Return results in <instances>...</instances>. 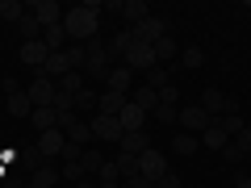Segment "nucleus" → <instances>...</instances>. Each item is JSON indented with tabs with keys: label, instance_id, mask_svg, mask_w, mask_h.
<instances>
[{
	"label": "nucleus",
	"instance_id": "nucleus-26",
	"mask_svg": "<svg viewBox=\"0 0 251 188\" xmlns=\"http://www.w3.org/2000/svg\"><path fill=\"white\" fill-rule=\"evenodd\" d=\"M25 4H21V0H0V17H4V21H13V25H17V21L21 17H25Z\"/></svg>",
	"mask_w": 251,
	"mask_h": 188
},
{
	"label": "nucleus",
	"instance_id": "nucleus-44",
	"mask_svg": "<svg viewBox=\"0 0 251 188\" xmlns=\"http://www.w3.org/2000/svg\"><path fill=\"white\" fill-rule=\"evenodd\" d=\"M0 188H25V176H4V180H0Z\"/></svg>",
	"mask_w": 251,
	"mask_h": 188
},
{
	"label": "nucleus",
	"instance_id": "nucleus-28",
	"mask_svg": "<svg viewBox=\"0 0 251 188\" xmlns=\"http://www.w3.org/2000/svg\"><path fill=\"white\" fill-rule=\"evenodd\" d=\"M226 142H230V138H226V134H222V130H218V125H209L205 134H201V146H214V151H222V146H226Z\"/></svg>",
	"mask_w": 251,
	"mask_h": 188
},
{
	"label": "nucleus",
	"instance_id": "nucleus-11",
	"mask_svg": "<svg viewBox=\"0 0 251 188\" xmlns=\"http://www.w3.org/2000/svg\"><path fill=\"white\" fill-rule=\"evenodd\" d=\"M117 121H122V134H134V130H143V125H147V113L134 105V100H130V105L117 113Z\"/></svg>",
	"mask_w": 251,
	"mask_h": 188
},
{
	"label": "nucleus",
	"instance_id": "nucleus-40",
	"mask_svg": "<svg viewBox=\"0 0 251 188\" xmlns=\"http://www.w3.org/2000/svg\"><path fill=\"white\" fill-rule=\"evenodd\" d=\"M230 142H234V146H239V151H243V155H247V151H251V125H247V130H239V134H234V138H230Z\"/></svg>",
	"mask_w": 251,
	"mask_h": 188
},
{
	"label": "nucleus",
	"instance_id": "nucleus-6",
	"mask_svg": "<svg viewBox=\"0 0 251 188\" xmlns=\"http://www.w3.org/2000/svg\"><path fill=\"white\" fill-rule=\"evenodd\" d=\"M25 92H29V100H34V109H46V105H54V92H59V84L46 80V75L38 71V75H34V84H29Z\"/></svg>",
	"mask_w": 251,
	"mask_h": 188
},
{
	"label": "nucleus",
	"instance_id": "nucleus-38",
	"mask_svg": "<svg viewBox=\"0 0 251 188\" xmlns=\"http://www.w3.org/2000/svg\"><path fill=\"white\" fill-rule=\"evenodd\" d=\"M180 59H184V67H201V63H205V54H201L197 46H188V50L180 54Z\"/></svg>",
	"mask_w": 251,
	"mask_h": 188
},
{
	"label": "nucleus",
	"instance_id": "nucleus-29",
	"mask_svg": "<svg viewBox=\"0 0 251 188\" xmlns=\"http://www.w3.org/2000/svg\"><path fill=\"white\" fill-rule=\"evenodd\" d=\"M147 88H155V92H159V88H168V84H172V75L168 71H163V67H151V71H147Z\"/></svg>",
	"mask_w": 251,
	"mask_h": 188
},
{
	"label": "nucleus",
	"instance_id": "nucleus-20",
	"mask_svg": "<svg viewBox=\"0 0 251 188\" xmlns=\"http://www.w3.org/2000/svg\"><path fill=\"white\" fill-rule=\"evenodd\" d=\"M17 163H21V171H29V176H34V171L38 167H42V155H38V146H21V151H17Z\"/></svg>",
	"mask_w": 251,
	"mask_h": 188
},
{
	"label": "nucleus",
	"instance_id": "nucleus-8",
	"mask_svg": "<svg viewBox=\"0 0 251 188\" xmlns=\"http://www.w3.org/2000/svg\"><path fill=\"white\" fill-rule=\"evenodd\" d=\"M92 138H100V142H122V121L109 113H97L92 117Z\"/></svg>",
	"mask_w": 251,
	"mask_h": 188
},
{
	"label": "nucleus",
	"instance_id": "nucleus-39",
	"mask_svg": "<svg viewBox=\"0 0 251 188\" xmlns=\"http://www.w3.org/2000/svg\"><path fill=\"white\" fill-rule=\"evenodd\" d=\"M176 100H180L176 84H168V88H159V105H172V109H176Z\"/></svg>",
	"mask_w": 251,
	"mask_h": 188
},
{
	"label": "nucleus",
	"instance_id": "nucleus-13",
	"mask_svg": "<svg viewBox=\"0 0 251 188\" xmlns=\"http://www.w3.org/2000/svg\"><path fill=\"white\" fill-rule=\"evenodd\" d=\"M130 84H134V71H130L126 63H122V67H109V80H105L109 92H122V96H126V88H130Z\"/></svg>",
	"mask_w": 251,
	"mask_h": 188
},
{
	"label": "nucleus",
	"instance_id": "nucleus-7",
	"mask_svg": "<svg viewBox=\"0 0 251 188\" xmlns=\"http://www.w3.org/2000/svg\"><path fill=\"white\" fill-rule=\"evenodd\" d=\"M63 146H67V134H63V130H46V134H38V155H42L46 163L59 159Z\"/></svg>",
	"mask_w": 251,
	"mask_h": 188
},
{
	"label": "nucleus",
	"instance_id": "nucleus-47",
	"mask_svg": "<svg viewBox=\"0 0 251 188\" xmlns=\"http://www.w3.org/2000/svg\"><path fill=\"white\" fill-rule=\"evenodd\" d=\"M75 188H97V180H80V184H75Z\"/></svg>",
	"mask_w": 251,
	"mask_h": 188
},
{
	"label": "nucleus",
	"instance_id": "nucleus-17",
	"mask_svg": "<svg viewBox=\"0 0 251 188\" xmlns=\"http://www.w3.org/2000/svg\"><path fill=\"white\" fill-rule=\"evenodd\" d=\"M29 184H34V188H54V184H59V167H54V163H42V167L29 176Z\"/></svg>",
	"mask_w": 251,
	"mask_h": 188
},
{
	"label": "nucleus",
	"instance_id": "nucleus-42",
	"mask_svg": "<svg viewBox=\"0 0 251 188\" xmlns=\"http://www.w3.org/2000/svg\"><path fill=\"white\" fill-rule=\"evenodd\" d=\"M117 176H122V171H117V163H105V167L97 171V180H117Z\"/></svg>",
	"mask_w": 251,
	"mask_h": 188
},
{
	"label": "nucleus",
	"instance_id": "nucleus-2",
	"mask_svg": "<svg viewBox=\"0 0 251 188\" xmlns=\"http://www.w3.org/2000/svg\"><path fill=\"white\" fill-rule=\"evenodd\" d=\"M130 34H134V42H147V46H155L159 38H168V21H163V17H143L134 29H130Z\"/></svg>",
	"mask_w": 251,
	"mask_h": 188
},
{
	"label": "nucleus",
	"instance_id": "nucleus-5",
	"mask_svg": "<svg viewBox=\"0 0 251 188\" xmlns=\"http://www.w3.org/2000/svg\"><path fill=\"white\" fill-rule=\"evenodd\" d=\"M126 67H130V71H151V67H159V63H155V46L134 42L126 50Z\"/></svg>",
	"mask_w": 251,
	"mask_h": 188
},
{
	"label": "nucleus",
	"instance_id": "nucleus-32",
	"mask_svg": "<svg viewBox=\"0 0 251 188\" xmlns=\"http://www.w3.org/2000/svg\"><path fill=\"white\" fill-rule=\"evenodd\" d=\"M97 100H100V92H97V88H88V84L75 92V109H97Z\"/></svg>",
	"mask_w": 251,
	"mask_h": 188
},
{
	"label": "nucleus",
	"instance_id": "nucleus-48",
	"mask_svg": "<svg viewBox=\"0 0 251 188\" xmlns=\"http://www.w3.org/2000/svg\"><path fill=\"white\" fill-rule=\"evenodd\" d=\"M25 188H34V184H25Z\"/></svg>",
	"mask_w": 251,
	"mask_h": 188
},
{
	"label": "nucleus",
	"instance_id": "nucleus-3",
	"mask_svg": "<svg viewBox=\"0 0 251 188\" xmlns=\"http://www.w3.org/2000/svg\"><path fill=\"white\" fill-rule=\"evenodd\" d=\"M180 125H184V134H197L201 138L209 125H214V117H209L201 105H188V109H180Z\"/></svg>",
	"mask_w": 251,
	"mask_h": 188
},
{
	"label": "nucleus",
	"instance_id": "nucleus-18",
	"mask_svg": "<svg viewBox=\"0 0 251 188\" xmlns=\"http://www.w3.org/2000/svg\"><path fill=\"white\" fill-rule=\"evenodd\" d=\"M63 134H67V142H75V146H88V142H92V125H88V121H72L67 130H63Z\"/></svg>",
	"mask_w": 251,
	"mask_h": 188
},
{
	"label": "nucleus",
	"instance_id": "nucleus-34",
	"mask_svg": "<svg viewBox=\"0 0 251 188\" xmlns=\"http://www.w3.org/2000/svg\"><path fill=\"white\" fill-rule=\"evenodd\" d=\"M59 88H63V92H72V96H75V92L84 88V71H67V75L59 80Z\"/></svg>",
	"mask_w": 251,
	"mask_h": 188
},
{
	"label": "nucleus",
	"instance_id": "nucleus-16",
	"mask_svg": "<svg viewBox=\"0 0 251 188\" xmlns=\"http://www.w3.org/2000/svg\"><path fill=\"white\" fill-rule=\"evenodd\" d=\"M29 121H34L38 134H46V130H59V113H54L50 105H46V109H34V117H29Z\"/></svg>",
	"mask_w": 251,
	"mask_h": 188
},
{
	"label": "nucleus",
	"instance_id": "nucleus-14",
	"mask_svg": "<svg viewBox=\"0 0 251 188\" xmlns=\"http://www.w3.org/2000/svg\"><path fill=\"white\" fill-rule=\"evenodd\" d=\"M126 105H130V100H126L122 92H109V88L100 92V100H97V109H100V113H109V117H117V113H122Z\"/></svg>",
	"mask_w": 251,
	"mask_h": 188
},
{
	"label": "nucleus",
	"instance_id": "nucleus-9",
	"mask_svg": "<svg viewBox=\"0 0 251 188\" xmlns=\"http://www.w3.org/2000/svg\"><path fill=\"white\" fill-rule=\"evenodd\" d=\"M29 17L38 21V25H63V9L59 4H54V0H34V4H29Z\"/></svg>",
	"mask_w": 251,
	"mask_h": 188
},
{
	"label": "nucleus",
	"instance_id": "nucleus-1",
	"mask_svg": "<svg viewBox=\"0 0 251 188\" xmlns=\"http://www.w3.org/2000/svg\"><path fill=\"white\" fill-rule=\"evenodd\" d=\"M97 9H100V4H75V9L63 13V29H67V38H75V42H92V38H97Z\"/></svg>",
	"mask_w": 251,
	"mask_h": 188
},
{
	"label": "nucleus",
	"instance_id": "nucleus-12",
	"mask_svg": "<svg viewBox=\"0 0 251 188\" xmlns=\"http://www.w3.org/2000/svg\"><path fill=\"white\" fill-rule=\"evenodd\" d=\"M46 59H50V50H46L42 38H38V42H21V63H25V67H42Z\"/></svg>",
	"mask_w": 251,
	"mask_h": 188
},
{
	"label": "nucleus",
	"instance_id": "nucleus-23",
	"mask_svg": "<svg viewBox=\"0 0 251 188\" xmlns=\"http://www.w3.org/2000/svg\"><path fill=\"white\" fill-rule=\"evenodd\" d=\"M176 54H180V42H176L172 34L155 42V63H168V59H176Z\"/></svg>",
	"mask_w": 251,
	"mask_h": 188
},
{
	"label": "nucleus",
	"instance_id": "nucleus-33",
	"mask_svg": "<svg viewBox=\"0 0 251 188\" xmlns=\"http://www.w3.org/2000/svg\"><path fill=\"white\" fill-rule=\"evenodd\" d=\"M50 109H54V113H75V96L59 88V92H54V105H50Z\"/></svg>",
	"mask_w": 251,
	"mask_h": 188
},
{
	"label": "nucleus",
	"instance_id": "nucleus-37",
	"mask_svg": "<svg viewBox=\"0 0 251 188\" xmlns=\"http://www.w3.org/2000/svg\"><path fill=\"white\" fill-rule=\"evenodd\" d=\"M122 188H155V180H147L143 171H138V176H126V180H122Z\"/></svg>",
	"mask_w": 251,
	"mask_h": 188
},
{
	"label": "nucleus",
	"instance_id": "nucleus-4",
	"mask_svg": "<svg viewBox=\"0 0 251 188\" xmlns=\"http://www.w3.org/2000/svg\"><path fill=\"white\" fill-rule=\"evenodd\" d=\"M138 171H143L147 180L168 176V155H163V151H155V146H147V151L138 155Z\"/></svg>",
	"mask_w": 251,
	"mask_h": 188
},
{
	"label": "nucleus",
	"instance_id": "nucleus-36",
	"mask_svg": "<svg viewBox=\"0 0 251 188\" xmlns=\"http://www.w3.org/2000/svg\"><path fill=\"white\" fill-rule=\"evenodd\" d=\"M155 117H159L163 125H172V121H180V109H172V105H159V109H155Z\"/></svg>",
	"mask_w": 251,
	"mask_h": 188
},
{
	"label": "nucleus",
	"instance_id": "nucleus-25",
	"mask_svg": "<svg viewBox=\"0 0 251 188\" xmlns=\"http://www.w3.org/2000/svg\"><path fill=\"white\" fill-rule=\"evenodd\" d=\"M134 105L143 109V113H155V109H159V92H155V88H147V84H143V88L134 92Z\"/></svg>",
	"mask_w": 251,
	"mask_h": 188
},
{
	"label": "nucleus",
	"instance_id": "nucleus-46",
	"mask_svg": "<svg viewBox=\"0 0 251 188\" xmlns=\"http://www.w3.org/2000/svg\"><path fill=\"white\" fill-rule=\"evenodd\" d=\"M234 188H251V176H234Z\"/></svg>",
	"mask_w": 251,
	"mask_h": 188
},
{
	"label": "nucleus",
	"instance_id": "nucleus-41",
	"mask_svg": "<svg viewBox=\"0 0 251 188\" xmlns=\"http://www.w3.org/2000/svg\"><path fill=\"white\" fill-rule=\"evenodd\" d=\"M222 159H226V163H239V159H243V151H239L234 142H226V146H222Z\"/></svg>",
	"mask_w": 251,
	"mask_h": 188
},
{
	"label": "nucleus",
	"instance_id": "nucleus-19",
	"mask_svg": "<svg viewBox=\"0 0 251 188\" xmlns=\"http://www.w3.org/2000/svg\"><path fill=\"white\" fill-rule=\"evenodd\" d=\"M214 125H218V130H222L226 138H234V134H239V130H247V121H243L239 113H222V117H214Z\"/></svg>",
	"mask_w": 251,
	"mask_h": 188
},
{
	"label": "nucleus",
	"instance_id": "nucleus-22",
	"mask_svg": "<svg viewBox=\"0 0 251 188\" xmlns=\"http://www.w3.org/2000/svg\"><path fill=\"white\" fill-rule=\"evenodd\" d=\"M201 109H205L209 117H222V109H226V96L218 88H205V96H201Z\"/></svg>",
	"mask_w": 251,
	"mask_h": 188
},
{
	"label": "nucleus",
	"instance_id": "nucleus-31",
	"mask_svg": "<svg viewBox=\"0 0 251 188\" xmlns=\"http://www.w3.org/2000/svg\"><path fill=\"white\" fill-rule=\"evenodd\" d=\"M59 180H72V184H80V180H88V176H84L80 159H75V163H59Z\"/></svg>",
	"mask_w": 251,
	"mask_h": 188
},
{
	"label": "nucleus",
	"instance_id": "nucleus-27",
	"mask_svg": "<svg viewBox=\"0 0 251 188\" xmlns=\"http://www.w3.org/2000/svg\"><path fill=\"white\" fill-rule=\"evenodd\" d=\"M17 29H21V38H25V42H38V38H42V25H38V21L29 17V13L17 21Z\"/></svg>",
	"mask_w": 251,
	"mask_h": 188
},
{
	"label": "nucleus",
	"instance_id": "nucleus-10",
	"mask_svg": "<svg viewBox=\"0 0 251 188\" xmlns=\"http://www.w3.org/2000/svg\"><path fill=\"white\" fill-rule=\"evenodd\" d=\"M4 113H13V117H34V100H29V92H25V88L9 92V100H4Z\"/></svg>",
	"mask_w": 251,
	"mask_h": 188
},
{
	"label": "nucleus",
	"instance_id": "nucleus-43",
	"mask_svg": "<svg viewBox=\"0 0 251 188\" xmlns=\"http://www.w3.org/2000/svg\"><path fill=\"white\" fill-rule=\"evenodd\" d=\"M155 188H180V176H172V171H168V176L155 180Z\"/></svg>",
	"mask_w": 251,
	"mask_h": 188
},
{
	"label": "nucleus",
	"instance_id": "nucleus-30",
	"mask_svg": "<svg viewBox=\"0 0 251 188\" xmlns=\"http://www.w3.org/2000/svg\"><path fill=\"white\" fill-rule=\"evenodd\" d=\"M197 146H201V138H197V134H180L176 142H172V151H176V155H193Z\"/></svg>",
	"mask_w": 251,
	"mask_h": 188
},
{
	"label": "nucleus",
	"instance_id": "nucleus-21",
	"mask_svg": "<svg viewBox=\"0 0 251 188\" xmlns=\"http://www.w3.org/2000/svg\"><path fill=\"white\" fill-rule=\"evenodd\" d=\"M122 17L130 21V29H134V25H138L143 17H151V9H147L143 0H126V4H122Z\"/></svg>",
	"mask_w": 251,
	"mask_h": 188
},
{
	"label": "nucleus",
	"instance_id": "nucleus-45",
	"mask_svg": "<svg viewBox=\"0 0 251 188\" xmlns=\"http://www.w3.org/2000/svg\"><path fill=\"white\" fill-rule=\"evenodd\" d=\"M97 188H122V180H97Z\"/></svg>",
	"mask_w": 251,
	"mask_h": 188
},
{
	"label": "nucleus",
	"instance_id": "nucleus-15",
	"mask_svg": "<svg viewBox=\"0 0 251 188\" xmlns=\"http://www.w3.org/2000/svg\"><path fill=\"white\" fill-rule=\"evenodd\" d=\"M117 146H122L126 155H143L147 146H151V138H147V130H134V134H122V142H117Z\"/></svg>",
	"mask_w": 251,
	"mask_h": 188
},
{
	"label": "nucleus",
	"instance_id": "nucleus-35",
	"mask_svg": "<svg viewBox=\"0 0 251 188\" xmlns=\"http://www.w3.org/2000/svg\"><path fill=\"white\" fill-rule=\"evenodd\" d=\"M117 171H122V176H138V155H117Z\"/></svg>",
	"mask_w": 251,
	"mask_h": 188
},
{
	"label": "nucleus",
	"instance_id": "nucleus-24",
	"mask_svg": "<svg viewBox=\"0 0 251 188\" xmlns=\"http://www.w3.org/2000/svg\"><path fill=\"white\" fill-rule=\"evenodd\" d=\"M80 167H84V176H88V180L97 176L100 167H105V159H100V151H97V146H88V151L80 155Z\"/></svg>",
	"mask_w": 251,
	"mask_h": 188
}]
</instances>
